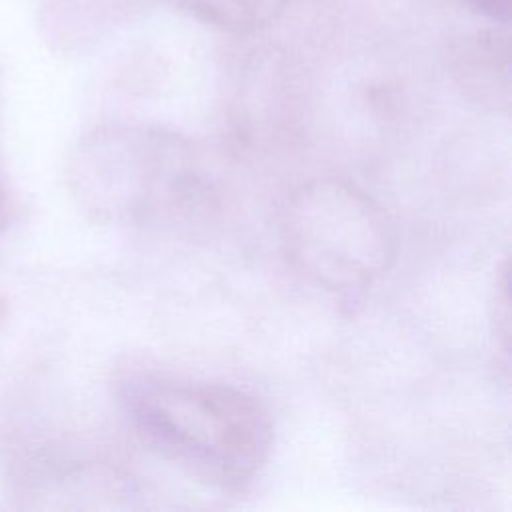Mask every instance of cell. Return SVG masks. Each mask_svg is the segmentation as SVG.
Returning <instances> with one entry per match:
<instances>
[{
  "mask_svg": "<svg viewBox=\"0 0 512 512\" xmlns=\"http://www.w3.org/2000/svg\"><path fill=\"white\" fill-rule=\"evenodd\" d=\"M120 404L146 446L206 484L240 488L270 458L272 416L236 386L138 374L120 384Z\"/></svg>",
  "mask_w": 512,
  "mask_h": 512,
  "instance_id": "1",
  "label": "cell"
},
{
  "mask_svg": "<svg viewBox=\"0 0 512 512\" xmlns=\"http://www.w3.org/2000/svg\"><path fill=\"white\" fill-rule=\"evenodd\" d=\"M68 184L96 222L150 226L198 200L202 172L182 134L144 122L98 126L74 146Z\"/></svg>",
  "mask_w": 512,
  "mask_h": 512,
  "instance_id": "2",
  "label": "cell"
},
{
  "mask_svg": "<svg viewBox=\"0 0 512 512\" xmlns=\"http://www.w3.org/2000/svg\"><path fill=\"white\" fill-rule=\"evenodd\" d=\"M282 242L310 284L348 298L386 274L398 248L388 212L366 190L336 176L310 180L290 194Z\"/></svg>",
  "mask_w": 512,
  "mask_h": 512,
  "instance_id": "3",
  "label": "cell"
},
{
  "mask_svg": "<svg viewBox=\"0 0 512 512\" xmlns=\"http://www.w3.org/2000/svg\"><path fill=\"white\" fill-rule=\"evenodd\" d=\"M452 66L470 98L490 110H508L510 58L504 32L484 30L464 38L452 54Z\"/></svg>",
  "mask_w": 512,
  "mask_h": 512,
  "instance_id": "4",
  "label": "cell"
},
{
  "mask_svg": "<svg viewBox=\"0 0 512 512\" xmlns=\"http://www.w3.org/2000/svg\"><path fill=\"white\" fill-rule=\"evenodd\" d=\"M184 6L202 22L234 32L248 34L270 26L282 16L292 0H182Z\"/></svg>",
  "mask_w": 512,
  "mask_h": 512,
  "instance_id": "5",
  "label": "cell"
},
{
  "mask_svg": "<svg viewBox=\"0 0 512 512\" xmlns=\"http://www.w3.org/2000/svg\"><path fill=\"white\" fill-rule=\"evenodd\" d=\"M494 322L496 334L502 338V348L508 354L510 342V296H508V262L504 260L502 268L498 270L496 286H494Z\"/></svg>",
  "mask_w": 512,
  "mask_h": 512,
  "instance_id": "6",
  "label": "cell"
},
{
  "mask_svg": "<svg viewBox=\"0 0 512 512\" xmlns=\"http://www.w3.org/2000/svg\"><path fill=\"white\" fill-rule=\"evenodd\" d=\"M6 220H8V200H6L4 186L0 182V230L6 226Z\"/></svg>",
  "mask_w": 512,
  "mask_h": 512,
  "instance_id": "7",
  "label": "cell"
}]
</instances>
